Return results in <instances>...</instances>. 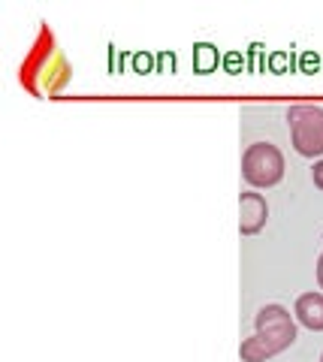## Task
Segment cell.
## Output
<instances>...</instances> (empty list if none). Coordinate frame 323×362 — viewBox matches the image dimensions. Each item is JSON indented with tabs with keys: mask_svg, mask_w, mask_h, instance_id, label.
Segmentation results:
<instances>
[{
	"mask_svg": "<svg viewBox=\"0 0 323 362\" xmlns=\"http://www.w3.org/2000/svg\"><path fill=\"white\" fill-rule=\"evenodd\" d=\"M320 362H323V354H320Z\"/></svg>",
	"mask_w": 323,
	"mask_h": 362,
	"instance_id": "obj_8",
	"label": "cell"
},
{
	"mask_svg": "<svg viewBox=\"0 0 323 362\" xmlns=\"http://www.w3.org/2000/svg\"><path fill=\"white\" fill-rule=\"evenodd\" d=\"M311 181H315L317 190H323V157L315 160V166H311Z\"/></svg>",
	"mask_w": 323,
	"mask_h": 362,
	"instance_id": "obj_6",
	"label": "cell"
},
{
	"mask_svg": "<svg viewBox=\"0 0 323 362\" xmlns=\"http://www.w3.org/2000/svg\"><path fill=\"white\" fill-rule=\"evenodd\" d=\"M315 275H317V287L323 290V254L317 257V269H315Z\"/></svg>",
	"mask_w": 323,
	"mask_h": 362,
	"instance_id": "obj_7",
	"label": "cell"
},
{
	"mask_svg": "<svg viewBox=\"0 0 323 362\" xmlns=\"http://www.w3.org/2000/svg\"><path fill=\"white\" fill-rule=\"evenodd\" d=\"M254 332H293V335H299L296 317L278 302L263 305L257 311V317H254Z\"/></svg>",
	"mask_w": 323,
	"mask_h": 362,
	"instance_id": "obj_4",
	"label": "cell"
},
{
	"mask_svg": "<svg viewBox=\"0 0 323 362\" xmlns=\"http://www.w3.org/2000/svg\"><path fill=\"white\" fill-rule=\"evenodd\" d=\"M284 154L272 142H251L242 154V178L251 190H269L284 178Z\"/></svg>",
	"mask_w": 323,
	"mask_h": 362,
	"instance_id": "obj_1",
	"label": "cell"
},
{
	"mask_svg": "<svg viewBox=\"0 0 323 362\" xmlns=\"http://www.w3.org/2000/svg\"><path fill=\"white\" fill-rule=\"evenodd\" d=\"M266 221H269V202L257 190H245L239 197V233L242 235H257Z\"/></svg>",
	"mask_w": 323,
	"mask_h": 362,
	"instance_id": "obj_3",
	"label": "cell"
},
{
	"mask_svg": "<svg viewBox=\"0 0 323 362\" xmlns=\"http://www.w3.org/2000/svg\"><path fill=\"white\" fill-rule=\"evenodd\" d=\"M287 127L299 157H323V106H290Z\"/></svg>",
	"mask_w": 323,
	"mask_h": 362,
	"instance_id": "obj_2",
	"label": "cell"
},
{
	"mask_svg": "<svg viewBox=\"0 0 323 362\" xmlns=\"http://www.w3.org/2000/svg\"><path fill=\"white\" fill-rule=\"evenodd\" d=\"M293 317L299 326H305L311 332H323V293L311 290V293H303L293 305Z\"/></svg>",
	"mask_w": 323,
	"mask_h": 362,
	"instance_id": "obj_5",
	"label": "cell"
}]
</instances>
